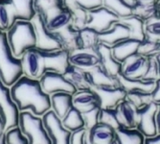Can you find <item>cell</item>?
Segmentation results:
<instances>
[{
  "label": "cell",
  "instance_id": "5b68a950",
  "mask_svg": "<svg viewBox=\"0 0 160 144\" xmlns=\"http://www.w3.org/2000/svg\"><path fill=\"white\" fill-rule=\"evenodd\" d=\"M38 58V74L40 77L48 71L59 72L64 73L65 70L70 65L69 62V53L63 49L43 52L37 49Z\"/></svg>",
  "mask_w": 160,
  "mask_h": 144
},
{
  "label": "cell",
  "instance_id": "d6986e66",
  "mask_svg": "<svg viewBox=\"0 0 160 144\" xmlns=\"http://www.w3.org/2000/svg\"><path fill=\"white\" fill-rule=\"evenodd\" d=\"M140 41L134 39H126L111 47L114 58L119 63L123 64L128 58L137 53Z\"/></svg>",
  "mask_w": 160,
  "mask_h": 144
},
{
  "label": "cell",
  "instance_id": "7a4b0ae2",
  "mask_svg": "<svg viewBox=\"0 0 160 144\" xmlns=\"http://www.w3.org/2000/svg\"><path fill=\"white\" fill-rule=\"evenodd\" d=\"M6 34L12 54L18 59H21L28 50L36 48V32L31 21L18 20L9 28Z\"/></svg>",
  "mask_w": 160,
  "mask_h": 144
},
{
  "label": "cell",
  "instance_id": "8fae6325",
  "mask_svg": "<svg viewBox=\"0 0 160 144\" xmlns=\"http://www.w3.org/2000/svg\"><path fill=\"white\" fill-rule=\"evenodd\" d=\"M39 82L43 91L50 96L58 92H68L70 94H74L77 91L75 86L65 78L62 73H59V72L48 71L40 77Z\"/></svg>",
  "mask_w": 160,
  "mask_h": 144
},
{
  "label": "cell",
  "instance_id": "680465c9",
  "mask_svg": "<svg viewBox=\"0 0 160 144\" xmlns=\"http://www.w3.org/2000/svg\"><path fill=\"white\" fill-rule=\"evenodd\" d=\"M112 144H117V142H116V140H115V142H113Z\"/></svg>",
  "mask_w": 160,
  "mask_h": 144
},
{
  "label": "cell",
  "instance_id": "d6a6232c",
  "mask_svg": "<svg viewBox=\"0 0 160 144\" xmlns=\"http://www.w3.org/2000/svg\"><path fill=\"white\" fill-rule=\"evenodd\" d=\"M47 27L52 32H59L62 29L72 24L71 12L65 7L59 13H57L46 22Z\"/></svg>",
  "mask_w": 160,
  "mask_h": 144
},
{
  "label": "cell",
  "instance_id": "3957f363",
  "mask_svg": "<svg viewBox=\"0 0 160 144\" xmlns=\"http://www.w3.org/2000/svg\"><path fill=\"white\" fill-rule=\"evenodd\" d=\"M22 76L21 59L12 54L6 32L0 31V79L5 85L11 88Z\"/></svg>",
  "mask_w": 160,
  "mask_h": 144
},
{
  "label": "cell",
  "instance_id": "d590c367",
  "mask_svg": "<svg viewBox=\"0 0 160 144\" xmlns=\"http://www.w3.org/2000/svg\"><path fill=\"white\" fill-rule=\"evenodd\" d=\"M81 49H96L100 44L99 33L94 29L85 27L80 30Z\"/></svg>",
  "mask_w": 160,
  "mask_h": 144
},
{
  "label": "cell",
  "instance_id": "7402d4cb",
  "mask_svg": "<svg viewBox=\"0 0 160 144\" xmlns=\"http://www.w3.org/2000/svg\"><path fill=\"white\" fill-rule=\"evenodd\" d=\"M65 78L75 86L77 90H91V84L89 81L88 73L74 65H69L63 73Z\"/></svg>",
  "mask_w": 160,
  "mask_h": 144
},
{
  "label": "cell",
  "instance_id": "6da1fadb",
  "mask_svg": "<svg viewBox=\"0 0 160 144\" xmlns=\"http://www.w3.org/2000/svg\"><path fill=\"white\" fill-rule=\"evenodd\" d=\"M11 94L19 111H31L42 116L51 110L50 95L43 91L38 79L23 75L11 86Z\"/></svg>",
  "mask_w": 160,
  "mask_h": 144
},
{
  "label": "cell",
  "instance_id": "52a82bcc",
  "mask_svg": "<svg viewBox=\"0 0 160 144\" xmlns=\"http://www.w3.org/2000/svg\"><path fill=\"white\" fill-rule=\"evenodd\" d=\"M19 114L20 111L11 94V88L5 85L0 79V116L3 119L6 132L18 127Z\"/></svg>",
  "mask_w": 160,
  "mask_h": 144
},
{
  "label": "cell",
  "instance_id": "83f0119b",
  "mask_svg": "<svg viewBox=\"0 0 160 144\" xmlns=\"http://www.w3.org/2000/svg\"><path fill=\"white\" fill-rule=\"evenodd\" d=\"M64 5L71 12L72 26L79 31L87 27V23H88V12L80 7L75 2V0H64Z\"/></svg>",
  "mask_w": 160,
  "mask_h": 144
},
{
  "label": "cell",
  "instance_id": "4dcf8cb0",
  "mask_svg": "<svg viewBox=\"0 0 160 144\" xmlns=\"http://www.w3.org/2000/svg\"><path fill=\"white\" fill-rule=\"evenodd\" d=\"M157 4L158 2L136 0L132 5V14L144 21H147L157 16Z\"/></svg>",
  "mask_w": 160,
  "mask_h": 144
},
{
  "label": "cell",
  "instance_id": "e0dca14e",
  "mask_svg": "<svg viewBox=\"0 0 160 144\" xmlns=\"http://www.w3.org/2000/svg\"><path fill=\"white\" fill-rule=\"evenodd\" d=\"M128 38H129L128 28L120 20L115 22L106 32L99 34L100 43H103V44H106L110 47L115 45L116 43Z\"/></svg>",
  "mask_w": 160,
  "mask_h": 144
},
{
  "label": "cell",
  "instance_id": "f6af8a7d",
  "mask_svg": "<svg viewBox=\"0 0 160 144\" xmlns=\"http://www.w3.org/2000/svg\"><path fill=\"white\" fill-rule=\"evenodd\" d=\"M86 135H87V130L85 128L80 129L78 131L71 133L70 144H84Z\"/></svg>",
  "mask_w": 160,
  "mask_h": 144
},
{
  "label": "cell",
  "instance_id": "11a10c76",
  "mask_svg": "<svg viewBox=\"0 0 160 144\" xmlns=\"http://www.w3.org/2000/svg\"><path fill=\"white\" fill-rule=\"evenodd\" d=\"M84 144H92V142L90 141V139H89V137H88V136H87V135H86V137H85Z\"/></svg>",
  "mask_w": 160,
  "mask_h": 144
},
{
  "label": "cell",
  "instance_id": "91938a15",
  "mask_svg": "<svg viewBox=\"0 0 160 144\" xmlns=\"http://www.w3.org/2000/svg\"><path fill=\"white\" fill-rule=\"evenodd\" d=\"M159 2H160V0H159Z\"/></svg>",
  "mask_w": 160,
  "mask_h": 144
},
{
  "label": "cell",
  "instance_id": "9f6ffc18",
  "mask_svg": "<svg viewBox=\"0 0 160 144\" xmlns=\"http://www.w3.org/2000/svg\"><path fill=\"white\" fill-rule=\"evenodd\" d=\"M157 16L160 17V2H158L157 4Z\"/></svg>",
  "mask_w": 160,
  "mask_h": 144
},
{
  "label": "cell",
  "instance_id": "603a6c76",
  "mask_svg": "<svg viewBox=\"0 0 160 144\" xmlns=\"http://www.w3.org/2000/svg\"><path fill=\"white\" fill-rule=\"evenodd\" d=\"M115 109L121 127L127 129H136V108H134V106L126 99Z\"/></svg>",
  "mask_w": 160,
  "mask_h": 144
},
{
  "label": "cell",
  "instance_id": "9a60e30c",
  "mask_svg": "<svg viewBox=\"0 0 160 144\" xmlns=\"http://www.w3.org/2000/svg\"><path fill=\"white\" fill-rule=\"evenodd\" d=\"M69 62L84 71H89L100 65V58L96 49H79L69 55Z\"/></svg>",
  "mask_w": 160,
  "mask_h": 144
},
{
  "label": "cell",
  "instance_id": "681fc988",
  "mask_svg": "<svg viewBox=\"0 0 160 144\" xmlns=\"http://www.w3.org/2000/svg\"><path fill=\"white\" fill-rule=\"evenodd\" d=\"M156 125H157V132L160 134V104H158V111L156 113Z\"/></svg>",
  "mask_w": 160,
  "mask_h": 144
},
{
  "label": "cell",
  "instance_id": "7dc6e473",
  "mask_svg": "<svg viewBox=\"0 0 160 144\" xmlns=\"http://www.w3.org/2000/svg\"><path fill=\"white\" fill-rule=\"evenodd\" d=\"M151 93H152V98L153 102L160 104V78L155 81L154 89Z\"/></svg>",
  "mask_w": 160,
  "mask_h": 144
},
{
  "label": "cell",
  "instance_id": "2e32d148",
  "mask_svg": "<svg viewBox=\"0 0 160 144\" xmlns=\"http://www.w3.org/2000/svg\"><path fill=\"white\" fill-rule=\"evenodd\" d=\"M96 51L100 58V65L111 76L117 77L121 73L122 64L114 58L111 47L100 43L96 48Z\"/></svg>",
  "mask_w": 160,
  "mask_h": 144
},
{
  "label": "cell",
  "instance_id": "277c9868",
  "mask_svg": "<svg viewBox=\"0 0 160 144\" xmlns=\"http://www.w3.org/2000/svg\"><path fill=\"white\" fill-rule=\"evenodd\" d=\"M18 128L29 144H52L41 116H37L31 111H20Z\"/></svg>",
  "mask_w": 160,
  "mask_h": 144
},
{
  "label": "cell",
  "instance_id": "b9f144b4",
  "mask_svg": "<svg viewBox=\"0 0 160 144\" xmlns=\"http://www.w3.org/2000/svg\"><path fill=\"white\" fill-rule=\"evenodd\" d=\"M7 144H29L27 137L21 133L18 127L12 128L5 133Z\"/></svg>",
  "mask_w": 160,
  "mask_h": 144
},
{
  "label": "cell",
  "instance_id": "30bf717a",
  "mask_svg": "<svg viewBox=\"0 0 160 144\" xmlns=\"http://www.w3.org/2000/svg\"><path fill=\"white\" fill-rule=\"evenodd\" d=\"M41 117L52 144H70L71 132L63 126L62 119L52 110L45 112Z\"/></svg>",
  "mask_w": 160,
  "mask_h": 144
},
{
  "label": "cell",
  "instance_id": "8992f818",
  "mask_svg": "<svg viewBox=\"0 0 160 144\" xmlns=\"http://www.w3.org/2000/svg\"><path fill=\"white\" fill-rule=\"evenodd\" d=\"M31 22L36 32V49L43 52H51L62 49L57 33L49 30L45 19L40 14L36 13Z\"/></svg>",
  "mask_w": 160,
  "mask_h": 144
},
{
  "label": "cell",
  "instance_id": "f907efd6",
  "mask_svg": "<svg viewBox=\"0 0 160 144\" xmlns=\"http://www.w3.org/2000/svg\"><path fill=\"white\" fill-rule=\"evenodd\" d=\"M6 133L5 131V125H4V122H3V119L0 116V137L2 136H4V134Z\"/></svg>",
  "mask_w": 160,
  "mask_h": 144
},
{
  "label": "cell",
  "instance_id": "ba28073f",
  "mask_svg": "<svg viewBox=\"0 0 160 144\" xmlns=\"http://www.w3.org/2000/svg\"><path fill=\"white\" fill-rule=\"evenodd\" d=\"M158 104L152 101L142 108L136 109V129L145 136L151 137L158 134L156 113Z\"/></svg>",
  "mask_w": 160,
  "mask_h": 144
},
{
  "label": "cell",
  "instance_id": "836d02e7",
  "mask_svg": "<svg viewBox=\"0 0 160 144\" xmlns=\"http://www.w3.org/2000/svg\"><path fill=\"white\" fill-rule=\"evenodd\" d=\"M62 121L63 126L71 133L84 128V121L82 118V112L79 110H77L74 106L70 109V111L62 119Z\"/></svg>",
  "mask_w": 160,
  "mask_h": 144
},
{
  "label": "cell",
  "instance_id": "6f0895ef",
  "mask_svg": "<svg viewBox=\"0 0 160 144\" xmlns=\"http://www.w3.org/2000/svg\"><path fill=\"white\" fill-rule=\"evenodd\" d=\"M143 1H151V2H159V0H143Z\"/></svg>",
  "mask_w": 160,
  "mask_h": 144
},
{
  "label": "cell",
  "instance_id": "4fadbf2b",
  "mask_svg": "<svg viewBox=\"0 0 160 144\" xmlns=\"http://www.w3.org/2000/svg\"><path fill=\"white\" fill-rule=\"evenodd\" d=\"M120 18L114 13L102 6L98 9L88 12V23L87 27L94 29L99 34L106 32Z\"/></svg>",
  "mask_w": 160,
  "mask_h": 144
},
{
  "label": "cell",
  "instance_id": "bcb514c9",
  "mask_svg": "<svg viewBox=\"0 0 160 144\" xmlns=\"http://www.w3.org/2000/svg\"><path fill=\"white\" fill-rule=\"evenodd\" d=\"M10 28V19L8 13L3 6V4L0 2V31L7 32Z\"/></svg>",
  "mask_w": 160,
  "mask_h": 144
},
{
  "label": "cell",
  "instance_id": "4316f807",
  "mask_svg": "<svg viewBox=\"0 0 160 144\" xmlns=\"http://www.w3.org/2000/svg\"><path fill=\"white\" fill-rule=\"evenodd\" d=\"M117 79L119 85L127 92L133 90L152 92L155 85V81H148L144 79H130L125 77L121 73L117 76Z\"/></svg>",
  "mask_w": 160,
  "mask_h": 144
},
{
  "label": "cell",
  "instance_id": "f546056e",
  "mask_svg": "<svg viewBox=\"0 0 160 144\" xmlns=\"http://www.w3.org/2000/svg\"><path fill=\"white\" fill-rule=\"evenodd\" d=\"M115 140L117 144H144L145 136L137 129L121 127L115 131Z\"/></svg>",
  "mask_w": 160,
  "mask_h": 144
},
{
  "label": "cell",
  "instance_id": "7bdbcfd3",
  "mask_svg": "<svg viewBox=\"0 0 160 144\" xmlns=\"http://www.w3.org/2000/svg\"><path fill=\"white\" fill-rule=\"evenodd\" d=\"M143 79L148 80V81H156L157 79H159V69H158V64L155 60V57L149 58L147 71H146V73H145Z\"/></svg>",
  "mask_w": 160,
  "mask_h": 144
},
{
  "label": "cell",
  "instance_id": "74e56055",
  "mask_svg": "<svg viewBox=\"0 0 160 144\" xmlns=\"http://www.w3.org/2000/svg\"><path fill=\"white\" fill-rule=\"evenodd\" d=\"M99 123L108 125L111 128H113L115 131L117 129L121 128V125L117 117L116 109H101Z\"/></svg>",
  "mask_w": 160,
  "mask_h": 144
},
{
  "label": "cell",
  "instance_id": "cb8c5ba5",
  "mask_svg": "<svg viewBox=\"0 0 160 144\" xmlns=\"http://www.w3.org/2000/svg\"><path fill=\"white\" fill-rule=\"evenodd\" d=\"M87 73L91 84V89L99 86H119L117 77L111 76L101 65L87 71Z\"/></svg>",
  "mask_w": 160,
  "mask_h": 144
},
{
  "label": "cell",
  "instance_id": "db71d44e",
  "mask_svg": "<svg viewBox=\"0 0 160 144\" xmlns=\"http://www.w3.org/2000/svg\"><path fill=\"white\" fill-rule=\"evenodd\" d=\"M125 1L128 3V4H129L130 6H132V5L135 3V1H136V0H125Z\"/></svg>",
  "mask_w": 160,
  "mask_h": 144
},
{
  "label": "cell",
  "instance_id": "ab89813d",
  "mask_svg": "<svg viewBox=\"0 0 160 144\" xmlns=\"http://www.w3.org/2000/svg\"><path fill=\"white\" fill-rule=\"evenodd\" d=\"M145 34L148 39L160 40V17L156 16L145 21Z\"/></svg>",
  "mask_w": 160,
  "mask_h": 144
},
{
  "label": "cell",
  "instance_id": "f5cc1de1",
  "mask_svg": "<svg viewBox=\"0 0 160 144\" xmlns=\"http://www.w3.org/2000/svg\"><path fill=\"white\" fill-rule=\"evenodd\" d=\"M0 144H7V141H6V136H5V134L4 136H2L0 137Z\"/></svg>",
  "mask_w": 160,
  "mask_h": 144
},
{
  "label": "cell",
  "instance_id": "9c48e42d",
  "mask_svg": "<svg viewBox=\"0 0 160 144\" xmlns=\"http://www.w3.org/2000/svg\"><path fill=\"white\" fill-rule=\"evenodd\" d=\"M0 2L8 13L10 27L18 20L31 21L37 13L34 0H0Z\"/></svg>",
  "mask_w": 160,
  "mask_h": 144
},
{
  "label": "cell",
  "instance_id": "e575fe53",
  "mask_svg": "<svg viewBox=\"0 0 160 144\" xmlns=\"http://www.w3.org/2000/svg\"><path fill=\"white\" fill-rule=\"evenodd\" d=\"M103 6L114 13L120 19L132 14V7L125 0H103Z\"/></svg>",
  "mask_w": 160,
  "mask_h": 144
},
{
  "label": "cell",
  "instance_id": "8d00e7d4",
  "mask_svg": "<svg viewBox=\"0 0 160 144\" xmlns=\"http://www.w3.org/2000/svg\"><path fill=\"white\" fill-rule=\"evenodd\" d=\"M126 99L136 109L146 106L147 104L151 103L152 101L151 92L141 91V90H133V91L127 92Z\"/></svg>",
  "mask_w": 160,
  "mask_h": 144
},
{
  "label": "cell",
  "instance_id": "f1b7e54d",
  "mask_svg": "<svg viewBox=\"0 0 160 144\" xmlns=\"http://www.w3.org/2000/svg\"><path fill=\"white\" fill-rule=\"evenodd\" d=\"M23 75L32 79L39 80L38 74V58L37 49L28 50L21 58Z\"/></svg>",
  "mask_w": 160,
  "mask_h": 144
},
{
  "label": "cell",
  "instance_id": "c3c4849f",
  "mask_svg": "<svg viewBox=\"0 0 160 144\" xmlns=\"http://www.w3.org/2000/svg\"><path fill=\"white\" fill-rule=\"evenodd\" d=\"M144 144H160V134L151 137H145Z\"/></svg>",
  "mask_w": 160,
  "mask_h": 144
},
{
  "label": "cell",
  "instance_id": "60d3db41",
  "mask_svg": "<svg viewBox=\"0 0 160 144\" xmlns=\"http://www.w3.org/2000/svg\"><path fill=\"white\" fill-rule=\"evenodd\" d=\"M100 111H101V107L97 106L95 108H92L88 111L82 112V118L84 121V128L87 131H89L90 129H92L97 124H99Z\"/></svg>",
  "mask_w": 160,
  "mask_h": 144
},
{
  "label": "cell",
  "instance_id": "f35d334b",
  "mask_svg": "<svg viewBox=\"0 0 160 144\" xmlns=\"http://www.w3.org/2000/svg\"><path fill=\"white\" fill-rule=\"evenodd\" d=\"M137 54L147 58L155 57L158 54V40L145 38L142 41H140Z\"/></svg>",
  "mask_w": 160,
  "mask_h": 144
},
{
  "label": "cell",
  "instance_id": "ee69618b",
  "mask_svg": "<svg viewBox=\"0 0 160 144\" xmlns=\"http://www.w3.org/2000/svg\"><path fill=\"white\" fill-rule=\"evenodd\" d=\"M75 2L87 12H90L103 6V0H75Z\"/></svg>",
  "mask_w": 160,
  "mask_h": 144
},
{
  "label": "cell",
  "instance_id": "44dd1931",
  "mask_svg": "<svg viewBox=\"0 0 160 144\" xmlns=\"http://www.w3.org/2000/svg\"><path fill=\"white\" fill-rule=\"evenodd\" d=\"M50 98L51 110L61 119H62L70 109L73 107V94L68 92H58L52 94Z\"/></svg>",
  "mask_w": 160,
  "mask_h": 144
},
{
  "label": "cell",
  "instance_id": "ffe728a7",
  "mask_svg": "<svg viewBox=\"0 0 160 144\" xmlns=\"http://www.w3.org/2000/svg\"><path fill=\"white\" fill-rule=\"evenodd\" d=\"M92 144H112L115 142V130L108 125L99 123L87 131Z\"/></svg>",
  "mask_w": 160,
  "mask_h": 144
},
{
  "label": "cell",
  "instance_id": "ac0fdd59",
  "mask_svg": "<svg viewBox=\"0 0 160 144\" xmlns=\"http://www.w3.org/2000/svg\"><path fill=\"white\" fill-rule=\"evenodd\" d=\"M56 33L60 39L62 48L67 51L69 54L81 49L80 31L75 29L72 25H69Z\"/></svg>",
  "mask_w": 160,
  "mask_h": 144
},
{
  "label": "cell",
  "instance_id": "5bb4252c",
  "mask_svg": "<svg viewBox=\"0 0 160 144\" xmlns=\"http://www.w3.org/2000/svg\"><path fill=\"white\" fill-rule=\"evenodd\" d=\"M149 58L134 54L122 64L121 74L130 79H143L147 71Z\"/></svg>",
  "mask_w": 160,
  "mask_h": 144
},
{
  "label": "cell",
  "instance_id": "1f68e13d",
  "mask_svg": "<svg viewBox=\"0 0 160 144\" xmlns=\"http://www.w3.org/2000/svg\"><path fill=\"white\" fill-rule=\"evenodd\" d=\"M120 21L124 23L129 30V38L142 41L146 38L145 34V21L139 18L133 16H128L127 18H121Z\"/></svg>",
  "mask_w": 160,
  "mask_h": 144
},
{
  "label": "cell",
  "instance_id": "d4e9b609",
  "mask_svg": "<svg viewBox=\"0 0 160 144\" xmlns=\"http://www.w3.org/2000/svg\"><path fill=\"white\" fill-rule=\"evenodd\" d=\"M36 13L47 22L54 14L65 8L64 0H34Z\"/></svg>",
  "mask_w": 160,
  "mask_h": 144
},
{
  "label": "cell",
  "instance_id": "484cf974",
  "mask_svg": "<svg viewBox=\"0 0 160 144\" xmlns=\"http://www.w3.org/2000/svg\"><path fill=\"white\" fill-rule=\"evenodd\" d=\"M73 106L81 112H83L100 105L95 92L92 90H77L73 94Z\"/></svg>",
  "mask_w": 160,
  "mask_h": 144
},
{
  "label": "cell",
  "instance_id": "7c38bea8",
  "mask_svg": "<svg viewBox=\"0 0 160 144\" xmlns=\"http://www.w3.org/2000/svg\"><path fill=\"white\" fill-rule=\"evenodd\" d=\"M98 97L101 109H115L127 98V91L121 86H99L91 89Z\"/></svg>",
  "mask_w": 160,
  "mask_h": 144
},
{
  "label": "cell",
  "instance_id": "816d5d0a",
  "mask_svg": "<svg viewBox=\"0 0 160 144\" xmlns=\"http://www.w3.org/2000/svg\"><path fill=\"white\" fill-rule=\"evenodd\" d=\"M155 60L157 62V64H158V69H159V78H160V54H157L155 56Z\"/></svg>",
  "mask_w": 160,
  "mask_h": 144
}]
</instances>
